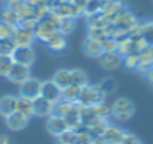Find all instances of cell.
Wrapping results in <instances>:
<instances>
[{
  "label": "cell",
  "mask_w": 153,
  "mask_h": 144,
  "mask_svg": "<svg viewBox=\"0 0 153 144\" xmlns=\"http://www.w3.org/2000/svg\"><path fill=\"white\" fill-rule=\"evenodd\" d=\"M59 23H60V18L57 15H54L53 12H50L48 18L39 21L35 27V36H36V41L39 42H47L51 36H54L57 32H59Z\"/></svg>",
  "instance_id": "6da1fadb"
},
{
  "label": "cell",
  "mask_w": 153,
  "mask_h": 144,
  "mask_svg": "<svg viewBox=\"0 0 153 144\" xmlns=\"http://www.w3.org/2000/svg\"><path fill=\"white\" fill-rule=\"evenodd\" d=\"M105 101V95L99 90L98 86H93V84H87L81 89V95H80V99H78V104L80 105H87V107H93L99 102Z\"/></svg>",
  "instance_id": "7a4b0ae2"
},
{
  "label": "cell",
  "mask_w": 153,
  "mask_h": 144,
  "mask_svg": "<svg viewBox=\"0 0 153 144\" xmlns=\"http://www.w3.org/2000/svg\"><path fill=\"white\" fill-rule=\"evenodd\" d=\"M111 107H113V117L117 119V120H120V122L129 120V119L134 116V113H135L134 104H132L129 99H126V98H119V99H116V101L111 104Z\"/></svg>",
  "instance_id": "3957f363"
},
{
  "label": "cell",
  "mask_w": 153,
  "mask_h": 144,
  "mask_svg": "<svg viewBox=\"0 0 153 144\" xmlns=\"http://www.w3.org/2000/svg\"><path fill=\"white\" fill-rule=\"evenodd\" d=\"M12 41L15 42L17 47H32L33 42L36 41L35 36V29L26 27V26H17L15 33L12 36Z\"/></svg>",
  "instance_id": "277c9868"
},
{
  "label": "cell",
  "mask_w": 153,
  "mask_h": 144,
  "mask_svg": "<svg viewBox=\"0 0 153 144\" xmlns=\"http://www.w3.org/2000/svg\"><path fill=\"white\" fill-rule=\"evenodd\" d=\"M41 84H42V81L30 77L23 84H20V96L32 99V101L38 99L41 96Z\"/></svg>",
  "instance_id": "5b68a950"
},
{
  "label": "cell",
  "mask_w": 153,
  "mask_h": 144,
  "mask_svg": "<svg viewBox=\"0 0 153 144\" xmlns=\"http://www.w3.org/2000/svg\"><path fill=\"white\" fill-rule=\"evenodd\" d=\"M12 60L14 63L18 65H24V66H32L35 62V51L32 47H15V50L12 51Z\"/></svg>",
  "instance_id": "8992f818"
},
{
  "label": "cell",
  "mask_w": 153,
  "mask_h": 144,
  "mask_svg": "<svg viewBox=\"0 0 153 144\" xmlns=\"http://www.w3.org/2000/svg\"><path fill=\"white\" fill-rule=\"evenodd\" d=\"M41 98H44L45 101L56 104L59 101H62V89H59L53 80H47L42 81L41 84Z\"/></svg>",
  "instance_id": "52a82bcc"
},
{
  "label": "cell",
  "mask_w": 153,
  "mask_h": 144,
  "mask_svg": "<svg viewBox=\"0 0 153 144\" xmlns=\"http://www.w3.org/2000/svg\"><path fill=\"white\" fill-rule=\"evenodd\" d=\"M51 12L54 15H57L60 20L62 18H78V17H81L80 11L74 6L72 2H59L57 5H54L51 8Z\"/></svg>",
  "instance_id": "ba28073f"
},
{
  "label": "cell",
  "mask_w": 153,
  "mask_h": 144,
  "mask_svg": "<svg viewBox=\"0 0 153 144\" xmlns=\"http://www.w3.org/2000/svg\"><path fill=\"white\" fill-rule=\"evenodd\" d=\"M111 23H113L117 29H122V30H125V32L129 33V30H131L138 21H137V18H135V15H134L132 12H129L128 9H123V11H120V12L113 18Z\"/></svg>",
  "instance_id": "9c48e42d"
},
{
  "label": "cell",
  "mask_w": 153,
  "mask_h": 144,
  "mask_svg": "<svg viewBox=\"0 0 153 144\" xmlns=\"http://www.w3.org/2000/svg\"><path fill=\"white\" fill-rule=\"evenodd\" d=\"M6 78H8L9 81L15 83V84H23L26 80L30 78V68H29V66H24V65L14 63Z\"/></svg>",
  "instance_id": "30bf717a"
},
{
  "label": "cell",
  "mask_w": 153,
  "mask_h": 144,
  "mask_svg": "<svg viewBox=\"0 0 153 144\" xmlns=\"http://www.w3.org/2000/svg\"><path fill=\"white\" fill-rule=\"evenodd\" d=\"M99 62L105 71H114L120 65H123V56H120L119 53H104L99 57Z\"/></svg>",
  "instance_id": "8fae6325"
},
{
  "label": "cell",
  "mask_w": 153,
  "mask_h": 144,
  "mask_svg": "<svg viewBox=\"0 0 153 144\" xmlns=\"http://www.w3.org/2000/svg\"><path fill=\"white\" fill-rule=\"evenodd\" d=\"M5 119H6L8 128L12 129V131H21V129H24V128L27 126V123H29V119L24 117L23 114H20L18 111H14L12 114H9V116L5 117Z\"/></svg>",
  "instance_id": "7c38bea8"
},
{
  "label": "cell",
  "mask_w": 153,
  "mask_h": 144,
  "mask_svg": "<svg viewBox=\"0 0 153 144\" xmlns=\"http://www.w3.org/2000/svg\"><path fill=\"white\" fill-rule=\"evenodd\" d=\"M48 132L54 137H59L62 132H65L68 129V125L65 122L63 117H57V116H50L48 117V123H47Z\"/></svg>",
  "instance_id": "4fadbf2b"
},
{
  "label": "cell",
  "mask_w": 153,
  "mask_h": 144,
  "mask_svg": "<svg viewBox=\"0 0 153 144\" xmlns=\"http://www.w3.org/2000/svg\"><path fill=\"white\" fill-rule=\"evenodd\" d=\"M45 45H47V48H48L50 51H53V53H60V51H63V50L68 47V41H66V36H65V35H62L60 32H57L54 36H51V38L45 42Z\"/></svg>",
  "instance_id": "5bb4252c"
},
{
  "label": "cell",
  "mask_w": 153,
  "mask_h": 144,
  "mask_svg": "<svg viewBox=\"0 0 153 144\" xmlns=\"http://www.w3.org/2000/svg\"><path fill=\"white\" fill-rule=\"evenodd\" d=\"M83 50H84V53H86L89 57H101V56L104 54L102 42H101V41H96V39H92V38H87V39L84 41Z\"/></svg>",
  "instance_id": "9a60e30c"
},
{
  "label": "cell",
  "mask_w": 153,
  "mask_h": 144,
  "mask_svg": "<svg viewBox=\"0 0 153 144\" xmlns=\"http://www.w3.org/2000/svg\"><path fill=\"white\" fill-rule=\"evenodd\" d=\"M53 107L54 104L45 101L44 98H38L33 101V110H35V116H39V117H50L53 114Z\"/></svg>",
  "instance_id": "2e32d148"
},
{
  "label": "cell",
  "mask_w": 153,
  "mask_h": 144,
  "mask_svg": "<svg viewBox=\"0 0 153 144\" xmlns=\"http://www.w3.org/2000/svg\"><path fill=\"white\" fill-rule=\"evenodd\" d=\"M123 134H125V131H123L120 126L110 123V125L107 126L105 132L102 134V137L107 140L108 144H119L120 140H122V137H123Z\"/></svg>",
  "instance_id": "e0dca14e"
},
{
  "label": "cell",
  "mask_w": 153,
  "mask_h": 144,
  "mask_svg": "<svg viewBox=\"0 0 153 144\" xmlns=\"http://www.w3.org/2000/svg\"><path fill=\"white\" fill-rule=\"evenodd\" d=\"M17 111L20 114H23L24 117L30 119L32 116H35L33 101L32 99H27V98H23V96H18L17 98Z\"/></svg>",
  "instance_id": "ac0fdd59"
},
{
  "label": "cell",
  "mask_w": 153,
  "mask_h": 144,
  "mask_svg": "<svg viewBox=\"0 0 153 144\" xmlns=\"http://www.w3.org/2000/svg\"><path fill=\"white\" fill-rule=\"evenodd\" d=\"M14 111H17V96H3L0 99V114L8 117Z\"/></svg>",
  "instance_id": "d6986e66"
},
{
  "label": "cell",
  "mask_w": 153,
  "mask_h": 144,
  "mask_svg": "<svg viewBox=\"0 0 153 144\" xmlns=\"http://www.w3.org/2000/svg\"><path fill=\"white\" fill-rule=\"evenodd\" d=\"M81 89L83 87L75 86V84H71V86L65 87L62 90V99L63 101H68V102H78L80 95H81Z\"/></svg>",
  "instance_id": "ffe728a7"
},
{
  "label": "cell",
  "mask_w": 153,
  "mask_h": 144,
  "mask_svg": "<svg viewBox=\"0 0 153 144\" xmlns=\"http://www.w3.org/2000/svg\"><path fill=\"white\" fill-rule=\"evenodd\" d=\"M53 81H54V84L59 89L63 90L65 87L71 86V71L69 69H60V71H57L56 74H54V77H53Z\"/></svg>",
  "instance_id": "44dd1931"
},
{
  "label": "cell",
  "mask_w": 153,
  "mask_h": 144,
  "mask_svg": "<svg viewBox=\"0 0 153 144\" xmlns=\"http://www.w3.org/2000/svg\"><path fill=\"white\" fill-rule=\"evenodd\" d=\"M119 42V45H117V53L120 54V56H128V54H131V53H137V50H135V44H134V39L132 38H129V36H126V38H123V39H120V41H117Z\"/></svg>",
  "instance_id": "7402d4cb"
},
{
  "label": "cell",
  "mask_w": 153,
  "mask_h": 144,
  "mask_svg": "<svg viewBox=\"0 0 153 144\" xmlns=\"http://www.w3.org/2000/svg\"><path fill=\"white\" fill-rule=\"evenodd\" d=\"M123 9H125V5H123L122 0H113V2L102 11V15H105L110 21H113V18Z\"/></svg>",
  "instance_id": "603a6c76"
},
{
  "label": "cell",
  "mask_w": 153,
  "mask_h": 144,
  "mask_svg": "<svg viewBox=\"0 0 153 144\" xmlns=\"http://www.w3.org/2000/svg\"><path fill=\"white\" fill-rule=\"evenodd\" d=\"M71 84H75V86H80V87H84L89 84V80H87V75L83 69H72L71 71Z\"/></svg>",
  "instance_id": "cb8c5ba5"
},
{
  "label": "cell",
  "mask_w": 153,
  "mask_h": 144,
  "mask_svg": "<svg viewBox=\"0 0 153 144\" xmlns=\"http://www.w3.org/2000/svg\"><path fill=\"white\" fill-rule=\"evenodd\" d=\"M108 125H110V123H108V119H101V117H98L96 122H95L90 128H87V129H89V132H90L92 137H99V135H102V134L105 132V129H107Z\"/></svg>",
  "instance_id": "d4e9b609"
},
{
  "label": "cell",
  "mask_w": 153,
  "mask_h": 144,
  "mask_svg": "<svg viewBox=\"0 0 153 144\" xmlns=\"http://www.w3.org/2000/svg\"><path fill=\"white\" fill-rule=\"evenodd\" d=\"M93 111H95V114H96L98 117H101V119H108V117L113 116V107H111L110 104H107L105 101H102V102L93 105Z\"/></svg>",
  "instance_id": "484cf974"
},
{
  "label": "cell",
  "mask_w": 153,
  "mask_h": 144,
  "mask_svg": "<svg viewBox=\"0 0 153 144\" xmlns=\"http://www.w3.org/2000/svg\"><path fill=\"white\" fill-rule=\"evenodd\" d=\"M98 87H99V90H101L105 96H108V95H111V93L116 92V89H117V83H116L114 78L107 77V78H104V80L98 84Z\"/></svg>",
  "instance_id": "4316f807"
},
{
  "label": "cell",
  "mask_w": 153,
  "mask_h": 144,
  "mask_svg": "<svg viewBox=\"0 0 153 144\" xmlns=\"http://www.w3.org/2000/svg\"><path fill=\"white\" fill-rule=\"evenodd\" d=\"M0 21H3L6 24H12V26H20V15L15 11H9V9H3L2 17H0Z\"/></svg>",
  "instance_id": "83f0119b"
},
{
  "label": "cell",
  "mask_w": 153,
  "mask_h": 144,
  "mask_svg": "<svg viewBox=\"0 0 153 144\" xmlns=\"http://www.w3.org/2000/svg\"><path fill=\"white\" fill-rule=\"evenodd\" d=\"M75 30V18H62L59 23V32L65 36L71 35Z\"/></svg>",
  "instance_id": "f1b7e54d"
},
{
  "label": "cell",
  "mask_w": 153,
  "mask_h": 144,
  "mask_svg": "<svg viewBox=\"0 0 153 144\" xmlns=\"http://www.w3.org/2000/svg\"><path fill=\"white\" fill-rule=\"evenodd\" d=\"M123 65L129 71H137L140 66V54L138 53H131L123 57Z\"/></svg>",
  "instance_id": "f546056e"
},
{
  "label": "cell",
  "mask_w": 153,
  "mask_h": 144,
  "mask_svg": "<svg viewBox=\"0 0 153 144\" xmlns=\"http://www.w3.org/2000/svg\"><path fill=\"white\" fill-rule=\"evenodd\" d=\"M74 102H68V101H59V102H56L54 104V107H53V114L51 116H57V117H65L66 116V113L69 111V108H71V105H72Z\"/></svg>",
  "instance_id": "4dcf8cb0"
},
{
  "label": "cell",
  "mask_w": 153,
  "mask_h": 144,
  "mask_svg": "<svg viewBox=\"0 0 153 144\" xmlns=\"http://www.w3.org/2000/svg\"><path fill=\"white\" fill-rule=\"evenodd\" d=\"M76 132L75 131H72V129H66L65 132H62L59 137H56L57 138V144H75V141H76Z\"/></svg>",
  "instance_id": "1f68e13d"
},
{
  "label": "cell",
  "mask_w": 153,
  "mask_h": 144,
  "mask_svg": "<svg viewBox=\"0 0 153 144\" xmlns=\"http://www.w3.org/2000/svg\"><path fill=\"white\" fill-rule=\"evenodd\" d=\"M12 65V56H0V77H8Z\"/></svg>",
  "instance_id": "d6a6232c"
},
{
  "label": "cell",
  "mask_w": 153,
  "mask_h": 144,
  "mask_svg": "<svg viewBox=\"0 0 153 144\" xmlns=\"http://www.w3.org/2000/svg\"><path fill=\"white\" fill-rule=\"evenodd\" d=\"M141 36L149 45H153V21L141 23Z\"/></svg>",
  "instance_id": "836d02e7"
},
{
  "label": "cell",
  "mask_w": 153,
  "mask_h": 144,
  "mask_svg": "<svg viewBox=\"0 0 153 144\" xmlns=\"http://www.w3.org/2000/svg\"><path fill=\"white\" fill-rule=\"evenodd\" d=\"M15 47L17 45L12 39H0V56H11Z\"/></svg>",
  "instance_id": "e575fe53"
},
{
  "label": "cell",
  "mask_w": 153,
  "mask_h": 144,
  "mask_svg": "<svg viewBox=\"0 0 153 144\" xmlns=\"http://www.w3.org/2000/svg\"><path fill=\"white\" fill-rule=\"evenodd\" d=\"M15 29L17 27L12 24H6L3 21H0V39H12Z\"/></svg>",
  "instance_id": "d590c367"
},
{
  "label": "cell",
  "mask_w": 153,
  "mask_h": 144,
  "mask_svg": "<svg viewBox=\"0 0 153 144\" xmlns=\"http://www.w3.org/2000/svg\"><path fill=\"white\" fill-rule=\"evenodd\" d=\"M87 38H92V39H96V41L102 42L104 39H107L110 36L107 35L105 29H92V27H89L87 29Z\"/></svg>",
  "instance_id": "8d00e7d4"
},
{
  "label": "cell",
  "mask_w": 153,
  "mask_h": 144,
  "mask_svg": "<svg viewBox=\"0 0 153 144\" xmlns=\"http://www.w3.org/2000/svg\"><path fill=\"white\" fill-rule=\"evenodd\" d=\"M117 45H119V42L114 38H111V36L102 41L104 53H117Z\"/></svg>",
  "instance_id": "74e56055"
},
{
  "label": "cell",
  "mask_w": 153,
  "mask_h": 144,
  "mask_svg": "<svg viewBox=\"0 0 153 144\" xmlns=\"http://www.w3.org/2000/svg\"><path fill=\"white\" fill-rule=\"evenodd\" d=\"M23 5H24V0H5L3 2V9H9V11L18 12Z\"/></svg>",
  "instance_id": "f35d334b"
},
{
  "label": "cell",
  "mask_w": 153,
  "mask_h": 144,
  "mask_svg": "<svg viewBox=\"0 0 153 144\" xmlns=\"http://www.w3.org/2000/svg\"><path fill=\"white\" fill-rule=\"evenodd\" d=\"M120 144H140V140L137 135H134L131 132H125L120 140Z\"/></svg>",
  "instance_id": "ab89813d"
},
{
  "label": "cell",
  "mask_w": 153,
  "mask_h": 144,
  "mask_svg": "<svg viewBox=\"0 0 153 144\" xmlns=\"http://www.w3.org/2000/svg\"><path fill=\"white\" fill-rule=\"evenodd\" d=\"M24 2H26L29 6H32L33 9L41 8V6H47V5H48L47 0H24Z\"/></svg>",
  "instance_id": "60d3db41"
},
{
  "label": "cell",
  "mask_w": 153,
  "mask_h": 144,
  "mask_svg": "<svg viewBox=\"0 0 153 144\" xmlns=\"http://www.w3.org/2000/svg\"><path fill=\"white\" fill-rule=\"evenodd\" d=\"M90 144H108V143H107V140L102 135H99V137H93Z\"/></svg>",
  "instance_id": "b9f144b4"
},
{
  "label": "cell",
  "mask_w": 153,
  "mask_h": 144,
  "mask_svg": "<svg viewBox=\"0 0 153 144\" xmlns=\"http://www.w3.org/2000/svg\"><path fill=\"white\" fill-rule=\"evenodd\" d=\"M0 144H12V140L9 138V135L3 134V135H0Z\"/></svg>",
  "instance_id": "7bdbcfd3"
},
{
  "label": "cell",
  "mask_w": 153,
  "mask_h": 144,
  "mask_svg": "<svg viewBox=\"0 0 153 144\" xmlns=\"http://www.w3.org/2000/svg\"><path fill=\"white\" fill-rule=\"evenodd\" d=\"M111 2H113V0H99V5H101V12H102V11H104V9H105V8H107L110 3H111Z\"/></svg>",
  "instance_id": "ee69618b"
},
{
  "label": "cell",
  "mask_w": 153,
  "mask_h": 144,
  "mask_svg": "<svg viewBox=\"0 0 153 144\" xmlns=\"http://www.w3.org/2000/svg\"><path fill=\"white\" fill-rule=\"evenodd\" d=\"M146 77H147V80L150 81V83H153V66H152V69L147 72V74H146Z\"/></svg>",
  "instance_id": "f6af8a7d"
},
{
  "label": "cell",
  "mask_w": 153,
  "mask_h": 144,
  "mask_svg": "<svg viewBox=\"0 0 153 144\" xmlns=\"http://www.w3.org/2000/svg\"><path fill=\"white\" fill-rule=\"evenodd\" d=\"M119 144H120V143H119Z\"/></svg>",
  "instance_id": "bcb514c9"
},
{
  "label": "cell",
  "mask_w": 153,
  "mask_h": 144,
  "mask_svg": "<svg viewBox=\"0 0 153 144\" xmlns=\"http://www.w3.org/2000/svg\"><path fill=\"white\" fill-rule=\"evenodd\" d=\"M140 144H141V143H140Z\"/></svg>",
  "instance_id": "7dc6e473"
}]
</instances>
